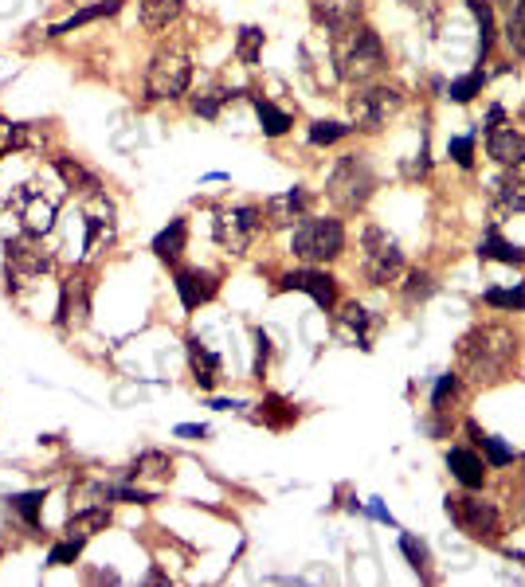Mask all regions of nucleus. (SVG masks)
Returning <instances> with one entry per match:
<instances>
[{
    "instance_id": "f257e3e1",
    "label": "nucleus",
    "mask_w": 525,
    "mask_h": 587,
    "mask_svg": "<svg viewBox=\"0 0 525 587\" xmlns=\"http://www.w3.org/2000/svg\"><path fill=\"white\" fill-rule=\"evenodd\" d=\"M518 361V341L506 325H475L459 341V364L475 384H494L502 380Z\"/></svg>"
},
{
    "instance_id": "f03ea898",
    "label": "nucleus",
    "mask_w": 525,
    "mask_h": 587,
    "mask_svg": "<svg viewBox=\"0 0 525 587\" xmlns=\"http://www.w3.org/2000/svg\"><path fill=\"white\" fill-rule=\"evenodd\" d=\"M337 75L345 83H369L373 75H381L384 67V44L381 36L365 24H353L345 32H337Z\"/></svg>"
},
{
    "instance_id": "7ed1b4c3",
    "label": "nucleus",
    "mask_w": 525,
    "mask_h": 587,
    "mask_svg": "<svg viewBox=\"0 0 525 587\" xmlns=\"http://www.w3.org/2000/svg\"><path fill=\"white\" fill-rule=\"evenodd\" d=\"M345 247V227L334 216H302L294 235H290V251L306 263H330Z\"/></svg>"
},
{
    "instance_id": "20e7f679",
    "label": "nucleus",
    "mask_w": 525,
    "mask_h": 587,
    "mask_svg": "<svg viewBox=\"0 0 525 587\" xmlns=\"http://www.w3.org/2000/svg\"><path fill=\"white\" fill-rule=\"evenodd\" d=\"M373 188H377V173L369 169V161H365L361 153L341 157V161L334 165V173H330V184H326L330 200H334L341 212H357V208H365V200L373 196Z\"/></svg>"
},
{
    "instance_id": "39448f33",
    "label": "nucleus",
    "mask_w": 525,
    "mask_h": 587,
    "mask_svg": "<svg viewBox=\"0 0 525 587\" xmlns=\"http://www.w3.org/2000/svg\"><path fill=\"white\" fill-rule=\"evenodd\" d=\"M192 83V63L181 55V51H157L153 55V63H149V71H145V91L149 98H157V102H173V98H181V94L189 91Z\"/></svg>"
},
{
    "instance_id": "423d86ee",
    "label": "nucleus",
    "mask_w": 525,
    "mask_h": 587,
    "mask_svg": "<svg viewBox=\"0 0 525 587\" xmlns=\"http://www.w3.org/2000/svg\"><path fill=\"white\" fill-rule=\"evenodd\" d=\"M365 274H369V282L373 286H388V282H396V274L404 271V251H400V243L384 231V227H365Z\"/></svg>"
},
{
    "instance_id": "0eeeda50",
    "label": "nucleus",
    "mask_w": 525,
    "mask_h": 587,
    "mask_svg": "<svg viewBox=\"0 0 525 587\" xmlns=\"http://www.w3.org/2000/svg\"><path fill=\"white\" fill-rule=\"evenodd\" d=\"M4 263H8V278H40L51 271V247L44 243V235L24 231L16 239L4 243Z\"/></svg>"
},
{
    "instance_id": "6e6552de",
    "label": "nucleus",
    "mask_w": 525,
    "mask_h": 587,
    "mask_svg": "<svg viewBox=\"0 0 525 587\" xmlns=\"http://www.w3.org/2000/svg\"><path fill=\"white\" fill-rule=\"evenodd\" d=\"M259 227H263V212L259 208H251V204H239V208H224V212H216V243L224 247V251H232V255H243L247 247H251V239L259 235Z\"/></svg>"
},
{
    "instance_id": "1a4fd4ad",
    "label": "nucleus",
    "mask_w": 525,
    "mask_h": 587,
    "mask_svg": "<svg viewBox=\"0 0 525 587\" xmlns=\"http://www.w3.org/2000/svg\"><path fill=\"white\" fill-rule=\"evenodd\" d=\"M447 513L471 541H494L498 537V509L482 497H447Z\"/></svg>"
},
{
    "instance_id": "9d476101",
    "label": "nucleus",
    "mask_w": 525,
    "mask_h": 587,
    "mask_svg": "<svg viewBox=\"0 0 525 587\" xmlns=\"http://www.w3.org/2000/svg\"><path fill=\"white\" fill-rule=\"evenodd\" d=\"M349 110H353V130H381L388 114L400 110V94L392 87H369L349 98Z\"/></svg>"
},
{
    "instance_id": "9b49d317",
    "label": "nucleus",
    "mask_w": 525,
    "mask_h": 587,
    "mask_svg": "<svg viewBox=\"0 0 525 587\" xmlns=\"http://www.w3.org/2000/svg\"><path fill=\"white\" fill-rule=\"evenodd\" d=\"M16 212H20V220H24V231H36V235H48L51 227H55V200H48L44 192H36L32 184H24L12 200H8Z\"/></svg>"
},
{
    "instance_id": "f8f14e48",
    "label": "nucleus",
    "mask_w": 525,
    "mask_h": 587,
    "mask_svg": "<svg viewBox=\"0 0 525 587\" xmlns=\"http://www.w3.org/2000/svg\"><path fill=\"white\" fill-rule=\"evenodd\" d=\"M87 317H91V282L83 274H71L59 286V321L63 325H87Z\"/></svg>"
},
{
    "instance_id": "ddd939ff",
    "label": "nucleus",
    "mask_w": 525,
    "mask_h": 587,
    "mask_svg": "<svg viewBox=\"0 0 525 587\" xmlns=\"http://www.w3.org/2000/svg\"><path fill=\"white\" fill-rule=\"evenodd\" d=\"M283 290H302V294H310L322 310H330L334 306V298H337V286H334V278L326 271H290L283 274V282H279Z\"/></svg>"
},
{
    "instance_id": "4468645a",
    "label": "nucleus",
    "mask_w": 525,
    "mask_h": 587,
    "mask_svg": "<svg viewBox=\"0 0 525 587\" xmlns=\"http://www.w3.org/2000/svg\"><path fill=\"white\" fill-rule=\"evenodd\" d=\"M310 12L326 32L337 36L361 20V0H310Z\"/></svg>"
},
{
    "instance_id": "2eb2a0df",
    "label": "nucleus",
    "mask_w": 525,
    "mask_h": 587,
    "mask_svg": "<svg viewBox=\"0 0 525 587\" xmlns=\"http://www.w3.org/2000/svg\"><path fill=\"white\" fill-rule=\"evenodd\" d=\"M486 149H490V157L498 161V165H506V169H522L525 165V134L522 130H514V126H502V130H494V134H486Z\"/></svg>"
},
{
    "instance_id": "dca6fc26",
    "label": "nucleus",
    "mask_w": 525,
    "mask_h": 587,
    "mask_svg": "<svg viewBox=\"0 0 525 587\" xmlns=\"http://www.w3.org/2000/svg\"><path fill=\"white\" fill-rule=\"evenodd\" d=\"M302 216H306V192L302 188H287V192H279L263 204V220L271 227H290Z\"/></svg>"
},
{
    "instance_id": "f3484780",
    "label": "nucleus",
    "mask_w": 525,
    "mask_h": 587,
    "mask_svg": "<svg viewBox=\"0 0 525 587\" xmlns=\"http://www.w3.org/2000/svg\"><path fill=\"white\" fill-rule=\"evenodd\" d=\"M337 337L341 341H349V345H357V349H373L369 341H373V317L365 306H357V302H349L341 317H337Z\"/></svg>"
},
{
    "instance_id": "a211bd4d",
    "label": "nucleus",
    "mask_w": 525,
    "mask_h": 587,
    "mask_svg": "<svg viewBox=\"0 0 525 587\" xmlns=\"http://www.w3.org/2000/svg\"><path fill=\"white\" fill-rule=\"evenodd\" d=\"M177 294H181V306L196 310L204 302L216 298V274L208 271H177Z\"/></svg>"
},
{
    "instance_id": "6ab92c4d",
    "label": "nucleus",
    "mask_w": 525,
    "mask_h": 587,
    "mask_svg": "<svg viewBox=\"0 0 525 587\" xmlns=\"http://www.w3.org/2000/svg\"><path fill=\"white\" fill-rule=\"evenodd\" d=\"M490 196L502 212H525V177L518 169H506L498 181L490 184Z\"/></svg>"
},
{
    "instance_id": "aec40b11",
    "label": "nucleus",
    "mask_w": 525,
    "mask_h": 587,
    "mask_svg": "<svg viewBox=\"0 0 525 587\" xmlns=\"http://www.w3.org/2000/svg\"><path fill=\"white\" fill-rule=\"evenodd\" d=\"M106 525H110V509L106 505H87V509H79V513L67 517V537L71 541H91Z\"/></svg>"
},
{
    "instance_id": "412c9836",
    "label": "nucleus",
    "mask_w": 525,
    "mask_h": 587,
    "mask_svg": "<svg viewBox=\"0 0 525 587\" xmlns=\"http://www.w3.org/2000/svg\"><path fill=\"white\" fill-rule=\"evenodd\" d=\"M110 235H114V204L102 192H95L91 208H87V251L95 247L98 239H110Z\"/></svg>"
},
{
    "instance_id": "4be33fe9",
    "label": "nucleus",
    "mask_w": 525,
    "mask_h": 587,
    "mask_svg": "<svg viewBox=\"0 0 525 587\" xmlns=\"http://www.w3.org/2000/svg\"><path fill=\"white\" fill-rule=\"evenodd\" d=\"M447 466H451V474L467 486V490H478L482 482H486V466H482V458L475 451H463V447H455V451L447 454Z\"/></svg>"
},
{
    "instance_id": "5701e85b",
    "label": "nucleus",
    "mask_w": 525,
    "mask_h": 587,
    "mask_svg": "<svg viewBox=\"0 0 525 587\" xmlns=\"http://www.w3.org/2000/svg\"><path fill=\"white\" fill-rule=\"evenodd\" d=\"M189 364H192V372H196V384H200V388H212V384H216V376H220V357H216L200 337H192L189 341Z\"/></svg>"
},
{
    "instance_id": "b1692460",
    "label": "nucleus",
    "mask_w": 525,
    "mask_h": 587,
    "mask_svg": "<svg viewBox=\"0 0 525 587\" xmlns=\"http://www.w3.org/2000/svg\"><path fill=\"white\" fill-rule=\"evenodd\" d=\"M478 259H494V263H525V251L522 247H514V243H506L502 235H498V227H490L486 231V239L478 243Z\"/></svg>"
},
{
    "instance_id": "393cba45",
    "label": "nucleus",
    "mask_w": 525,
    "mask_h": 587,
    "mask_svg": "<svg viewBox=\"0 0 525 587\" xmlns=\"http://www.w3.org/2000/svg\"><path fill=\"white\" fill-rule=\"evenodd\" d=\"M181 8L185 0H142V24L149 32H161L181 16Z\"/></svg>"
},
{
    "instance_id": "a878e982",
    "label": "nucleus",
    "mask_w": 525,
    "mask_h": 587,
    "mask_svg": "<svg viewBox=\"0 0 525 587\" xmlns=\"http://www.w3.org/2000/svg\"><path fill=\"white\" fill-rule=\"evenodd\" d=\"M185 239H189V227H185V220H169V227L153 239V255H157V259H165V263H173V259L185 251Z\"/></svg>"
},
{
    "instance_id": "bb28decb",
    "label": "nucleus",
    "mask_w": 525,
    "mask_h": 587,
    "mask_svg": "<svg viewBox=\"0 0 525 587\" xmlns=\"http://www.w3.org/2000/svg\"><path fill=\"white\" fill-rule=\"evenodd\" d=\"M122 8V0H98L91 8H83V12H75L71 20H63V24H55L48 36H67V32H75V28H83V24H95L102 16H114Z\"/></svg>"
},
{
    "instance_id": "cd10ccee",
    "label": "nucleus",
    "mask_w": 525,
    "mask_h": 587,
    "mask_svg": "<svg viewBox=\"0 0 525 587\" xmlns=\"http://www.w3.org/2000/svg\"><path fill=\"white\" fill-rule=\"evenodd\" d=\"M55 173L63 177V181L71 184V188H79V192H98V177L95 173H87L79 161H71V157H55Z\"/></svg>"
},
{
    "instance_id": "c85d7f7f",
    "label": "nucleus",
    "mask_w": 525,
    "mask_h": 587,
    "mask_svg": "<svg viewBox=\"0 0 525 587\" xmlns=\"http://www.w3.org/2000/svg\"><path fill=\"white\" fill-rule=\"evenodd\" d=\"M255 114H259V126H263L267 137H283L290 130V114L279 110L275 102H267V98H255Z\"/></svg>"
},
{
    "instance_id": "c756f323",
    "label": "nucleus",
    "mask_w": 525,
    "mask_h": 587,
    "mask_svg": "<svg viewBox=\"0 0 525 587\" xmlns=\"http://www.w3.org/2000/svg\"><path fill=\"white\" fill-rule=\"evenodd\" d=\"M40 505H44V490H32V494H20L8 501V509H12L28 529H40Z\"/></svg>"
},
{
    "instance_id": "7c9ffc66",
    "label": "nucleus",
    "mask_w": 525,
    "mask_h": 587,
    "mask_svg": "<svg viewBox=\"0 0 525 587\" xmlns=\"http://www.w3.org/2000/svg\"><path fill=\"white\" fill-rule=\"evenodd\" d=\"M471 12H475L478 32H482V40H478V63H482L490 55V44H494V12H490L486 0H471Z\"/></svg>"
},
{
    "instance_id": "2f4dec72",
    "label": "nucleus",
    "mask_w": 525,
    "mask_h": 587,
    "mask_svg": "<svg viewBox=\"0 0 525 587\" xmlns=\"http://www.w3.org/2000/svg\"><path fill=\"white\" fill-rule=\"evenodd\" d=\"M236 55L239 63H247V67H255L259 63V55H263V32L259 28H239V40H236Z\"/></svg>"
},
{
    "instance_id": "473e14b6",
    "label": "nucleus",
    "mask_w": 525,
    "mask_h": 587,
    "mask_svg": "<svg viewBox=\"0 0 525 587\" xmlns=\"http://www.w3.org/2000/svg\"><path fill=\"white\" fill-rule=\"evenodd\" d=\"M482 302L494 306V310H525V286H514V290L490 286V290L482 294Z\"/></svg>"
},
{
    "instance_id": "72a5a7b5",
    "label": "nucleus",
    "mask_w": 525,
    "mask_h": 587,
    "mask_svg": "<svg viewBox=\"0 0 525 587\" xmlns=\"http://www.w3.org/2000/svg\"><path fill=\"white\" fill-rule=\"evenodd\" d=\"M506 44L514 55H522L525 59V0H518L514 8H510V20H506Z\"/></svg>"
},
{
    "instance_id": "f704fd0d",
    "label": "nucleus",
    "mask_w": 525,
    "mask_h": 587,
    "mask_svg": "<svg viewBox=\"0 0 525 587\" xmlns=\"http://www.w3.org/2000/svg\"><path fill=\"white\" fill-rule=\"evenodd\" d=\"M228 98H236V91H208V94H196V98H192V110H196L200 118H216V114H220V106H224Z\"/></svg>"
},
{
    "instance_id": "c9c22d12",
    "label": "nucleus",
    "mask_w": 525,
    "mask_h": 587,
    "mask_svg": "<svg viewBox=\"0 0 525 587\" xmlns=\"http://www.w3.org/2000/svg\"><path fill=\"white\" fill-rule=\"evenodd\" d=\"M482 83H486V75H482V67L478 71H471L467 79H459V83H451V102H471L475 94H482Z\"/></svg>"
},
{
    "instance_id": "e433bc0d",
    "label": "nucleus",
    "mask_w": 525,
    "mask_h": 587,
    "mask_svg": "<svg viewBox=\"0 0 525 587\" xmlns=\"http://www.w3.org/2000/svg\"><path fill=\"white\" fill-rule=\"evenodd\" d=\"M353 126H341V122H314L310 126V145H334L341 137H349Z\"/></svg>"
},
{
    "instance_id": "4c0bfd02",
    "label": "nucleus",
    "mask_w": 525,
    "mask_h": 587,
    "mask_svg": "<svg viewBox=\"0 0 525 587\" xmlns=\"http://www.w3.org/2000/svg\"><path fill=\"white\" fill-rule=\"evenodd\" d=\"M400 552L408 556V564H412L416 572H428V548H424V541H416L412 533H404V537H400Z\"/></svg>"
},
{
    "instance_id": "58836bf2",
    "label": "nucleus",
    "mask_w": 525,
    "mask_h": 587,
    "mask_svg": "<svg viewBox=\"0 0 525 587\" xmlns=\"http://www.w3.org/2000/svg\"><path fill=\"white\" fill-rule=\"evenodd\" d=\"M83 544H87V541H71V537H67L63 544H55V548L48 552V568H63V564H75V560H79V552H83Z\"/></svg>"
},
{
    "instance_id": "ea45409f",
    "label": "nucleus",
    "mask_w": 525,
    "mask_h": 587,
    "mask_svg": "<svg viewBox=\"0 0 525 587\" xmlns=\"http://www.w3.org/2000/svg\"><path fill=\"white\" fill-rule=\"evenodd\" d=\"M478 443H482V451L490 458V466H510L514 462V451L502 443V439H494V435H478Z\"/></svg>"
},
{
    "instance_id": "a19ab883",
    "label": "nucleus",
    "mask_w": 525,
    "mask_h": 587,
    "mask_svg": "<svg viewBox=\"0 0 525 587\" xmlns=\"http://www.w3.org/2000/svg\"><path fill=\"white\" fill-rule=\"evenodd\" d=\"M455 392H459V376H439V384H435V392H431V407L435 411H443L447 407V400H455Z\"/></svg>"
},
{
    "instance_id": "79ce46f5",
    "label": "nucleus",
    "mask_w": 525,
    "mask_h": 587,
    "mask_svg": "<svg viewBox=\"0 0 525 587\" xmlns=\"http://www.w3.org/2000/svg\"><path fill=\"white\" fill-rule=\"evenodd\" d=\"M451 157H455V165L471 169L475 165V137H455L451 141Z\"/></svg>"
},
{
    "instance_id": "37998d69",
    "label": "nucleus",
    "mask_w": 525,
    "mask_h": 587,
    "mask_svg": "<svg viewBox=\"0 0 525 587\" xmlns=\"http://www.w3.org/2000/svg\"><path fill=\"white\" fill-rule=\"evenodd\" d=\"M169 466H173V462H169L165 454H142V458L134 462V470H130V474H161V470L169 474Z\"/></svg>"
},
{
    "instance_id": "c03bdc74",
    "label": "nucleus",
    "mask_w": 525,
    "mask_h": 587,
    "mask_svg": "<svg viewBox=\"0 0 525 587\" xmlns=\"http://www.w3.org/2000/svg\"><path fill=\"white\" fill-rule=\"evenodd\" d=\"M408 282H412V286H408V298H412V302H416V298H428L431 290H435V286H431V278L428 274H412V278H408Z\"/></svg>"
},
{
    "instance_id": "a18cd8bd",
    "label": "nucleus",
    "mask_w": 525,
    "mask_h": 587,
    "mask_svg": "<svg viewBox=\"0 0 525 587\" xmlns=\"http://www.w3.org/2000/svg\"><path fill=\"white\" fill-rule=\"evenodd\" d=\"M255 345H259V357H255V376H263V368H267V353H271V341H267V333H263V329L255 333Z\"/></svg>"
},
{
    "instance_id": "49530a36",
    "label": "nucleus",
    "mask_w": 525,
    "mask_h": 587,
    "mask_svg": "<svg viewBox=\"0 0 525 587\" xmlns=\"http://www.w3.org/2000/svg\"><path fill=\"white\" fill-rule=\"evenodd\" d=\"M502 126H506V110H502V106H490V118H486V134L502 130Z\"/></svg>"
},
{
    "instance_id": "de8ad7c7",
    "label": "nucleus",
    "mask_w": 525,
    "mask_h": 587,
    "mask_svg": "<svg viewBox=\"0 0 525 587\" xmlns=\"http://www.w3.org/2000/svg\"><path fill=\"white\" fill-rule=\"evenodd\" d=\"M177 435H181V439H204V435H208V427H196V423H181V427H177Z\"/></svg>"
},
{
    "instance_id": "09e8293b",
    "label": "nucleus",
    "mask_w": 525,
    "mask_h": 587,
    "mask_svg": "<svg viewBox=\"0 0 525 587\" xmlns=\"http://www.w3.org/2000/svg\"><path fill=\"white\" fill-rule=\"evenodd\" d=\"M369 513H373V517H377V521H384V525H392V513H388V509H384L381 501H373V505H369Z\"/></svg>"
},
{
    "instance_id": "8fccbe9b",
    "label": "nucleus",
    "mask_w": 525,
    "mask_h": 587,
    "mask_svg": "<svg viewBox=\"0 0 525 587\" xmlns=\"http://www.w3.org/2000/svg\"><path fill=\"white\" fill-rule=\"evenodd\" d=\"M212 407L216 411H232V407H243V404H236V400H212Z\"/></svg>"
},
{
    "instance_id": "3c124183",
    "label": "nucleus",
    "mask_w": 525,
    "mask_h": 587,
    "mask_svg": "<svg viewBox=\"0 0 525 587\" xmlns=\"http://www.w3.org/2000/svg\"><path fill=\"white\" fill-rule=\"evenodd\" d=\"M522 118H525V106H522Z\"/></svg>"
}]
</instances>
